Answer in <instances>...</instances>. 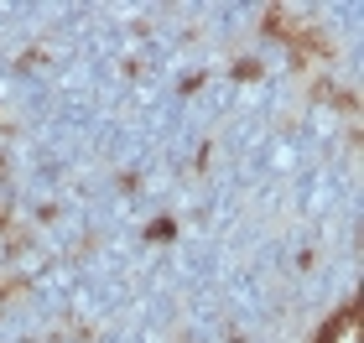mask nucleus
Returning a JSON list of instances; mask_svg holds the SVG:
<instances>
[{"mask_svg":"<svg viewBox=\"0 0 364 343\" xmlns=\"http://www.w3.org/2000/svg\"><path fill=\"white\" fill-rule=\"evenodd\" d=\"M78 276H84L78 255L42 260V266L31 271V297H37V307H42V312H53V317H68V297H73V286H78Z\"/></svg>","mask_w":364,"mask_h":343,"instance_id":"nucleus-1","label":"nucleus"},{"mask_svg":"<svg viewBox=\"0 0 364 343\" xmlns=\"http://www.w3.org/2000/svg\"><path fill=\"white\" fill-rule=\"evenodd\" d=\"M0 260H6V234H0Z\"/></svg>","mask_w":364,"mask_h":343,"instance_id":"nucleus-2","label":"nucleus"}]
</instances>
